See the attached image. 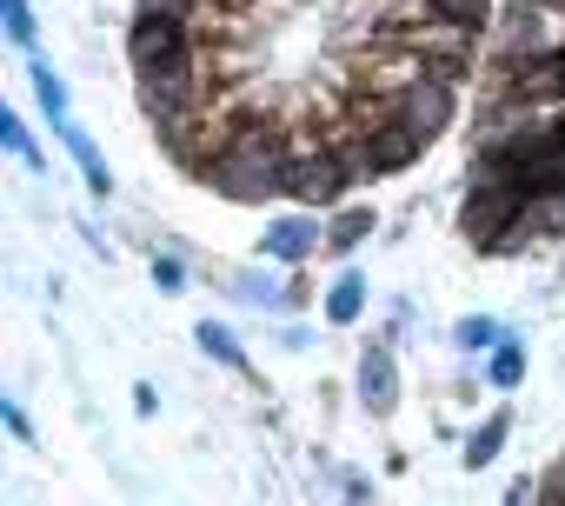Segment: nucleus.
<instances>
[{
	"label": "nucleus",
	"mask_w": 565,
	"mask_h": 506,
	"mask_svg": "<svg viewBox=\"0 0 565 506\" xmlns=\"http://www.w3.org/2000/svg\"><path fill=\"white\" fill-rule=\"evenodd\" d=\"M360 147H366V167H373V173H399V167H413V160H419L426 134H413L399 114H386L380 127H366V134H360Z\"/></svg>",
	"instance_id": "6"
},
{
	"label": "nucleus",
	"mask_w": 565,
	"mask_h": 506,
	"mask_svg": "<svg viewBox=\"0 0 565 506\" xmlns=\"http://www.w3.org/2000/svg\"><path fill=\"white\" fill-rule=\"evenodd\" d=\"M127 54H134V67H160V61L186 54V21L140 8V21H134V34H127Z\"/></svg>",
	"instance_id": "7"
},
{
	"label": "nucleus",
	"mask_w": 565,
	"mask_h": 506,
	"mask_svg": "<svg viewBox=\"0 0 565 506\" xmlns=\"http://www.w3.org/2000/svg\"><path fill=\"white\" fill-rule=\"evenodd\" d=\"M366 233H373V213H360V207H353V213H340V220H333L327 246H333V253H353V246H360Z\"/></svg>",
	"instance_id": "20"
},
{
	"label": "nucleus",
	"mask_w": 565,
	"mask_h": 506,
	"mask_svg": "<svg viewBox=\"0 0 565 506\" xmlns=\"http://www.w3.org/2000/svg\"><path fill=\"white\" fill-rule=\"evenodd\" d=\"M34 94H41L47 120H67V87H61V74H54L47 61H34Z\"/></svg>",
	"instance_id": "19"
},
{
	"label": "nucleus",
	"mask_w": 565,
	"mask_h": 506,
	"mask_svg": "<svg viewBox=\"0 0 565 506\" xmlns=\"http://www.w3.org/2000/svg\"><path fill=\"white\" fill-rule=\"evenodd\" d=\"M426 8H433V21L479 34V28H486V14H492V0H426Z\"/></svg>",
	"instance_id": "16"
},
{
	"label": "nucleus",
	"mask_w": 565,
	"mask_h": 506,
	"mask_svg": "<svg viewBox=\"0 0 565 506\" xmlns=\"http://www.w3.org/2000/svg\"><path fill=\"white\" fill-rule=\"evenodd\" d=\"M393 114L413 127V134H446L452 127V81H439V74H419V81H406L399 94H393Z\"/></svg>",
	"instance_id": "4"
},
{
	"label": "nucleus",
	"mask_w": 565,
	"mask_h": 506,
	"mask_svg": "<svg viewBox=\"0 0 565 506\" xmlns=\"http://www.w3.org/2000/svg\"><path fill=\"white\" fill-rule=\"evenodd\" d=\"M532 493H539V486H525V479H512V486H505V506H532Z\"/></svg>",
	"instance_id": "24"
},
{
	"label": "nucleus",
	"mask_w": 565,
	"mask_h": 506,
	"mask_svg": "<svg viewBox=\"0 0 565 506\" xmlns=\"http://www.w3.org/2000/svg\"><path fill=\"white\" fill-rule=\"evenodd\" d=\"M360 407L373 420H386L399 407V360H393V347H366L360 354Z\"/></svg>",
	"instance_id": "9"
},
{
	"label": "nucleus",
	"mask_w": 565,
	"mask_h": 506,
	"mask_svg": "<svg viewBox=\"0 0 565 506\" xmlns=\"http://www.w3.org/2000/svg\"><path fill=\"white\" fill-rule=\"evenodd\" d=\"M193 340H200V354H213V360H220V367H233V373H246V367H253V360L239 354V340H233L220 320H200V327H193Z\"/></svg>",
	"instance_id": "14"
},
{
	"label": "nucleus",
	"mask_w": 565,
	"mask_h": 506,
	"mask_svg": "<svg viewBox=\"0 0 565 506\" xmlns=\"http://www.w3.org/2000/svg\"><path fill=\"white\" fill-rule=\"evenodd\" d=\"M8 433H14V440H34V420H28L14 400H8Z\"/></svg>",
	"instance_id": "23"
},
{
	"label": "nucleus",
	"mask_w": 565,
	"mask_h": 506,
	"mask_svg": "<svg viewBox=\"0 0 565 506\" xmlns=\"http://www.w3.org/2000/svg\"><path fill=\"white\" fill-rule=\"evenodd\" d=\"M505 433H512V420H505V413H492V420H479V426H472V440H466V453H459V460H466V473H479V466H492V460L505 453Z\"/></svg>",
	"instance_id": "13"
},
{
	"label": "nucleus",
	"mask_w": 565,
	"mask_h": 506,
	"mask_svg": "<svg viewBox=\"0 0 565 506\" xmlns=\"http://www.w3.org/2000/svg\"><path fill=\"white\" fill-rule=\"evenodd\" d=\"M512 87H519V94H532V101H565V48H558V54H545V61H525Z\"/></svg>",
	"instance_id": "11"
},
{
	"label": "nucleus",
	"mask_w": 565,
	"mask_h": 506,
	"mask_svg": "<svg viewBox=\"0 0 565 506\" xmlns=\"http://www.w3.org/2000/svg\"><path fill=\"white\" fill-rule=\"evenodd\" d=\"M452 340H459V347H466V354H492V347H499V340H505V327H499V320H492V314H466V320H459V327H452Z\"/></svg>",
	"instance_id": "17"
},
{
	"label": "nucleus",
	"mask_w": 565,
	"mask_h": 506,
	"mask_svg": "<svg viewBox=\"0 0 565 506\" xmlns=\"http://www.w3.org/2000/svg\"><path fill=\"white\" fill-rule=\"evenodd\" d=\"M153 287H160V294H180V287H186V267L173 261V253H153Z\"/></svg>",
	"instance_id": "22"
},
{
	"label": "nucleus",
	"mask_w": 565,
	"mask_h": 506,
	"mask_svg": "<svg viewBox=\"0 0 565 506\" xmlns=\"http://www.w3.org/2000/svg\"><path fill=\"white\" fill-rule=\"evenodd\" d=\"M360 314H366V274L347 267V274L327 287V320H333V327H353Z\"/></svg>",
	"instance_id": "12"
},
{
	"label": "nucleus",
	"mask_w": 565,
	"mask_h": 506,
	"mask_svg": "<svg viewBox=\"0 0 565 506\" xmlns=\"http://www.w3.org/2000/svg\"><path fill=\"white\" fill-rule=\"evenodd\" d=\"M287 147H279L273 134H259V127H239L233 134V147L200 173L213 193H226V200H239V207H259V200H273V193H287Z\"/></svg>",
	"instance_id": "1"
},
{
	"label": "nucleus",
	"mask_w": 565,
	"mask_h": 506,
	"mask_svg": "<svg viewBox=\"0 0 565 506\" xmlns=\"http://www.w3.org/2000/svg\"><path fill=\"white\" fill-rule=\"evenodd\" d=\"M54 127H61V140H67V154L81 160V180H87V193H100V200H107V193H114V173H107V160H100V147H94V140H87V134H81L74 120H54Z\"/></svg>",
	"instance_id": "10"
},
{
	"label": "nucleus",
	"mask_w": 565,
	"mask_h": 506,
	"mask_svg": "<svg viewBox=\"0 0 565 506\" xmlns=\"http://www.w3.org/2000/svg\"><path fill=\"white\" fill-rule=\"evenodd\" d=\"M0 140H8V154H14V160H28V167H41V173H47V154L34 147V134H28V120H21V114H0Z\"/></svg>",
	"instance_id": "18"
},
{
	"label": "nucleus",
	"mask_w": 565,
	"mask_h": 506,
	"mask_svg": "<svg viewBox=\"0 0 565 506\" xmlns=\"http://www.w3.org/2000/svg\"><path fill=\"white\" fill-rule=\"evenodd\" d=\"M8 8V41L14 48H34V14H28V0H0Z\"/></svg>",
	"instance_id": "21"
},
{
	"label": "nucleus",
	"mask_w": 565,
	"mask_h": 506,
	"mask_svg": "<svg viewBox=\"0 0 565 506\" xmlns=\"http://www.w3.org/2000/svg\"><path fill=\"white\" fill-rule=\"evenodd\" d=\"M519 200H525V187H512V180H486V173H479V187H472V200H466L459 226H466L479 246H492V240H499V226H512V220H519Z\"/></svg>",
	"instance_id": "5"
},
{
	"label": "nucleus",
	"mask_w": 565,
	"mask_h": 506,
	"mask_svg": "<svg viewBox=\"0 0 565 506\" xmlns=\"http://www.w3.org/2000/svg\"><path fill=\"white\" fill-rule=\"evenodd\" d=\"M486 380H492L499 393H512V387L525 380V347H519V340H499L492 360H486Z\"/></svg>",
	"instance_id": "15"
},
{
	"label": "nucleus",
	"mask_w": 565,
	"mask_h": 506,
	"mask_svg": "<svg viewBox=\"0 0 565 506\" xmlns=\"http://www.w3.org/2000/svg\"><path fill=\"white\" fill-rule=\"evenodd\" d=\"M347 187H353V173H347V160L327 154V147H300V154L287 160V193H294L300 207H333Z\"/></svg>",
	"instance_id": "3"
},
{
	"label": "nucleus",
	"mask_w": 565,
	"mask_h": 506,
	"mask_svg": "<svg viewBox=\"0 0 565 506\" xmlns=\"http://www.w3.org/2000/svg\"><path fill=\"white\" fill-rule=\"evenodd\" d=\"M193 101H200V67H193V54H173V61H160V67H140V107H147L160 127L186 120Z\"/></svg>",
	"instance_id": "2"
},
{
	"label": "nucleus",
	"mask_w": 565,
	"mask_h": 506,
	"mask_svg": "<svg viewBox=\"0 0 565 506\" xmlns=\"http://www.w3.org/2000/svg\"><path fill=\"white\" fill-rule=\"evenodd\" d=\"M320 246H327V233L313 226V213H287V220H273V226L259 233V253H266V261H287V267L313 261Z\"/></svg>",
	"instance_id": "8"
}]
</instances>
